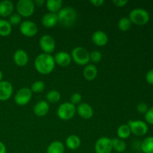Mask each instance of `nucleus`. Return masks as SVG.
<instances>
[{
    "instance_id": "obj_1",
    "label": "nucleus",
    "mask_w": 153,
    "mask_h": 153,
    "mask_svg": "<svg viewBox=\"0 0 153 153\" xmlns=\"http://www.w3.org/2000/svg\"><path fill=\"white\" fill-rule=\"evenodd\" d=\"M55 67L54 57L52 55L46 53L40 54L34 61V67L39 73L48 75L52 73Z\"/></svg>"
},
{
    "instance_id": "obj_2",
    "label": "nucleus",
    "mask_w": 153,
    "mask_h": 153,
    "mask_svg": "<svg viewBox=\"0 0 153 153\" xmlns=\"http://www.w3.org/2000/svg\"><path fill=\"white\" fill-rule=\"evenodd\" d=\"M58 23L65 28H71L77 21V11L72 7H64L58 12Z\"/></svg>"
},
{
    "instance_id": "obj_3",
    "label": "nucleus",
    "mask_w": 153,
    "mask_h": 153,
    "mask_svg": "<svg viewBox=\"0 0 153 153\" xmlns=\"http://www.w3.org/2000/svg\"><path fill=\"white\" fill-rule=\"evenodd\" d=\"M128 19L131 23L137 25H146L149 20V13L143 8H134L130 11Z\"/></svg>"
},
{
    "instance_id": "obj_4",
    "label": "nucleus",
    "mask_w": 153,
    "mask_h": 153,
    "mask_svg": "<svg viewBox=\"0 0 153 153\" xmlns=\"http://www.w3.org/2000/svg\"><path fill=\"white\" fill-rule=\"evenodd\" d=\"M72 60L79 65L86 66L90 61V53L85 48L77 46L74 48L71 53Z\"/></svg>"
},
{
    "instance_id": "obj_5",
    "label": "nucleus",
    "mask_w": 153,
    "mask_h": 153,
    "mask_svg": "<svg viewBox=\"0 0 153 153\" xmlns=\"http://www.w3.org/2000/svg\"><path fill=\"white\" fill-rule=\"evenodd\" d=\"M16 9L22 17H28L34 13L35 6L32 0H19L16 2Z\"/></svg>"
},
{
    "instance_id": "obj_6",
    "label": "nucleus",
    "mask_w": 153,
    "mask_h": 153,
    "mask_svg": "<svg viewBox=\"0 0 153 153\" xmlns=\"http://www.w3.org/2000/svg\"><path fill=\"white\" fill-rule=\"evenodd\" d=\"M76 108L70 102H64L58 107L57 111L58 117L62 120H69L76 114Z\"/></svg>"
},
{
    "instance_id": "obj_7",
    "label": "nucleus",
    "mask_w": 153,
    "mask_h": 153,
    "mask_svg": "<svg viewBox=\"0 0 153 153\" xmlns=\"http://www.w3.org/2000/svg\"><path fill=\"white\" fill-rule=\"evenodd\" d=\"M32 94L31 89L28 88H22L19 89L14 96V102L18 105H25L31 100Z\"/></svg>"
},
{
    "instance_id": "obj_8",
    "label": "nucleus",
    "mask_w": 153,
    "mask_h": 153,
    "mask_svg": "<svg viewBox=\"0 0 153 153\" xmlns=\"http://www.w3.org/2000/svg\"><path fill=\"white\" fill-rule=\"evenodd\" d=\"M128 126L131 130V133L136 136L145 135L149 130L146 123L142 120H129Z\"/></svg>"
},
{
    "instance_id": "obj_9",
    "label": "nucleus",
    "mask_w": 153,
    "mask_h": 153,
    "mask_svg": "<svg viewBox=\"0 0 153 153\" xmlns=\"http://www.w3.org/2000/svg\"><path fill=\"white\" fill-rule=\"evenodd\" d=\"M19 31L25 37H32L37 34L38 27L33 21L24 20L19 25Z\"/></svg>"
},
{
    "instance_id": "obj_10",
    "label": "nucleus",
    "mask_w": 153,
    "mask_h": 153,
    "mask_svg": "<svg viewBox=\"0 0 153 153\" xmlns=\"http://www.w3.org/2000/svg\"><path fill=\"white\" fill-rule=\"evenodd\" d=\"M39 45H40V49L43 51V53L51 55V53L55 51V39L49 34H44L42 36L39 41Z\"/></svg>"
},
{
    "instance_id": "obj_11",
    "label": "nucleus",
    "mask_w": 153,
    "mask_h": 153,
    "mask_svg": "<svg viewBox=\"0 0 153 153\" xmlns=\"http://www.w3.org/2000/svg\"><path fill=\"white\" fill-rule=\"evenodd\" d=\"M96 153H111L112 148L111 139L107 137H102L97 140L94 146Z\"/></svg>"
},
{
    "instance_id": "obj_12",
    "label": "nucleus",
    "mask_w": 153,
    "mask_h": 153,
    "mask_svg": "<svg viewBox=\"0 0 153 153\" xmlns=\"http://www.w3.org/2000/svg\"><path fill=\"white\" fill-rule=\"evenodd\" d=\"M13 88L8 81L0 82V101H7L13 94Z\"/></svg>"
},
{
    "instance_id": "obj_13",
    "label": "nucleus",
    "mask_w": 153,
    "mask_h": 153,
    "mask_svg": "<svg viewBox=\"0 0 153 153\" xmlns=\"http://www.w3.org/2000/svg\"><path fill=\"white\" fill-rule=\"evenodd\" d=\"M54 59H55V64H58L60 67H65L70 64L72 61V57L71 55L67 52L61 51L55 54Z\"/></svg>"
},
{
    "instance_id": "obj_14",
    "label": "nucleus",
    "mask_w": 153,
    "mask_h": 153,
    "mask_svg": "<svg viewBox=\"0 0 153 153\" xmlns=\"http://www.w3.org/2000/svg\"><path fill=\"white\" fill-rule=\"evenodd\" d=\"M78 114L85 120H89L94 115V109L88 103L82 102L76 108Z\"/></svg>"
},
{
    "instance_id": "obj_15",
    "label": "nucleus",
    "mask_w": 153,
    "mask_h": 153,
    "mask_svg": "<svg viewBox=\"0 0 153 153\" xmlns=\"http://www.w3.org/2000/svg\"><path fill=\"white\" fill-rule=\"evenodd\" d=\"M93 43L98 46H104L108 42V37L105 31L98 30L93 33L92 37Z\"/></svg>"
},
{
    "instance_id": "obj_16",
    "label": "nucleus",
    "mask_w": 153,
    "mask_h": 153,
    "mask_svg": "<svg viewBox=\"0 0 153 153\" xmlns=\"http://www.w3.org/2000/svg\"><path fill=\"white\" fill-rule=\"evenodd\" d=\"M14 10V4L10 0H2L0 1V16L8 17Z\"/></svg>"
},
{
    "instance_id": "obj_17",
    "label": "nucleus",
    "mask_w": 153,
    "mask_h": 153,
    "mask_svg": "<svg viewBox=\"0 0 153 153\" xmlns=\"http://www.w3.org/2000/svg\"><path fill=\"white\" fill-rule=\"evenodd\" d=\"M13 61L19 67H24L28 62V55L23 49H18L13 54Z\"/></svg>"
},
{
    "instance_id": "obj_18",
    "label": "nucleus",
    "mask_w": 153,
    "mask_h": 153,
    "mask_svg": "<svg viewBox=\"0 0 153 153\" xmlns=\"http://www.w3.org/2000/svg\"><path fill=\"white\" fill-rule=\"evenodd\" d=\"M49 111V105L45 100L39 101L34 105L33 111L37 117H44L48 114Z\"/></svg>"
},
{
    "instance_id": "obj_19",
    "label": "nucleus",
    "mask_w": 153,
    "mask_h": 153,
    "mask_svg": "<svg viewBox=\"0 0 153 153\" xmlns=\"http://www.w3.org/2000/svg\"><path fill=\"white\" fill-rule=\"evenodd\" d=\"M41 22L43 26L46 28L55 27L58 23V13H51V12L46 13V14L43 15Z\"/></svg>"
},
{
    "instance_id": "obj_20",
    "label": "nucleus",
    "mask_w": 153,
    "mask_h": 153,
    "mask_svg": "<svg viewBox=\"0 0 153 153\" xmlns=\"http://www.w3.org/2000/svg\"><path fill=\"white\" fill-rule=\"evenodd\" d=\"M98 70L94 64H87L83 70V76L88 81H93L97 78Z\"/></svg>"
},
{
    "instance_id": "obj_21",
    "label": "nucleus",
    "mask_w": 153,
    "mask_h": 153,
    "mask_svg": "<svg viewBox=\"0 0 153 153\" xmlns=\"http://www.w3.org/2000/svg\"><path fill=\"white\" fill-rule=\"evenodd\" d=\"M65 147L64 143L59 140H55L49 143L46 149V153H64Z\"/></svg>"
},
{
    "instance_id": "obj_22",
    "label": "nucleus",
    "mask_w": 153,
    "mask_h": 153,
    "mask_svg": "<svg viewBox=\"0 0 153 153\" xmlns=\"http://www.w3.org/2000/svg\"><path fill=\"white\" fill-rule=\"evenodd\" d=\"M66 145L68 149L71 150H76L81 146V139L76 134H71L67 137L66 140Z\"/></svg>"
},
{
    "instance_id": "obj_23",
    "label": "nucleus",
    "mask_w": 153,
    "mask_h": 153,
    "mask_svg": "<svg viewBox=\"0 0 153 153\" xmlns=\"http://www.w3.org/2000/svg\"><path fill=\"white\" fill-rule=\"evenodd\" d=\"M63 1L61 0H48L46 1V7L51 13H58L62 8Z\"/></svg>"
},
{
    "instance_id": "obj_24",
    "label": "nucleus",
    "mask_w": 153,
    "mask_h": 153,
    "mask_svg": "<svg viewBox=\"0 0 153 153\" xmlns=\"http://www.w3.org/2000/svg\"><path fill=\"white\" fill-rule=\"evenodd\" d=\"M12 31V26L6 19H0V36L7 37Z\"/></svg>"
},
{
    "instance_id": "obj_25",
    "label": "nucleus",
    "mask_w": 153,
    "mask_h": 153,
    "mask_svg": "<svg viewBox=\"0 0 153 153\" xmlns=\"http://www.w3.org/2000/svg\"><path fill=\"white\" fill-rule=\"evenodd\" d=\"M117 134L118 137L122 140H125V139L129 137L130 134H131V130H130L128 124H122L120 126L117 130Z\"/></svg>"
},
{
    "instance_id": "obj_26",
    "label": "nucleus",
    "mask_w": 153,
    "mask_h": 153,
    "mask_svg": "<svg viewBox=\"0 0 153 153\" xmlns=\"http://www.w3.org/2000/svg\"><path fill=\"white\" fill-rule=\"evenodd\" d=\"M112 148L113 150L117 152H123L126 149V143L123 140L120 138H113L111 139Z\"/></svg>"
},
{
    "instance_id": "obj_27",
    "label": "nucleus",
    "mask_w": 153,
    "mask_h": 153,
    "mask_svg": "<svg viewBox=\"0 0 153 153\" xmlns=\"http://www.w3.org/2000/svg\"><path fill=\"white\" fill-rule=\"evenodd\" d=\"M141 150L143 153H153V137L150 136L142 141Z\"/></svg>"
},
{
    "instance_id": "obj_28",
    "label": "nucleus",
    "mask_w": 153,
    "mask_h": 153,
    "mask_svg": "<svg viewBox=\"0 0 153 153\" xmlns=\"http://www.w3.org/2000/svg\"><path fill=\"white\" fill-rule=\"evenodd\" d=\"M61 94L56 90H52L49 91L46 94V100L47 102L50 103H57L61 100Z\"/></svg>"
},
{
    "instance_id": "obj_29",
    "label": "nucleus",
    "mask_w": 153,
    "mask_h": 153,
    "mask_svg": "<svg viewBox=\"0 0 153 153\" xmlns=\"http://www.w3.org/2000/svg\"><path fill=\"white\" fill-rule=\"evenodd\" d=\"M131 22L130 21V19H128V17H122L120 19V20L118 21V28L120 31H128V30L131 28Z\"/></svg>"
},
{
    "instance_id": "obj_30",
    "label": "nucleus",
    "mask_w": 153,
    "mask_h": 153,
    "mask_svg": "<svg viewBox=\"0 0 153 153\" xmlns=\"http://www.w3.org/2000/svg\"><path fill=\"white\" fill-rule=\"evenodd\" d=\"M45 82L43 81H36L31 85V91L32 93H41L45 90Z\"/></svg>"
},
{
    "instance_id": "obj_31",
    "label": "nucleus",
    "mask_w": 153,
    "mask_h": 153,
    "mask_svg": "<svg viewBox=\"0 0 153 153\" xmlns=\"http://www.w3.org/2000/svg\"><path fill=\"white\" fill-rule=\"evenodd\" d=\"M8 22L11 26L20 25L22 22V16L17 13H13L10 16H8Z\"/></svg>"
},
{
    "instance_id": "obj_32",
    "label": "nucleus",
    "mask_w": 153,
    "mask_h": 153,
    "mask_svg": "<svg viewBox=\"0 0 153 153\" xmlns=\"http://www.w3.org/2000/svg\"><path fill=\"white\" fill-rule=\"evenodd\" d=\"M102 60V54L100 51H93L90 53V61L93 63H99Z\"/></svg>"
},
{
    "instance_id": "obj_33",
    "label": "nucleus",
    "mask_w": 153,
    "mask_h": 153,
    "mask_svg": "<svg viewBox=\"0 0 153 153\" xmlns=\"http://www.w3.org/2000/svg\"><path fill=\"white\" fill-rule=\"evenodd\" d=\"M82 95H81L79 93H74V94L71 96V97H70V102L76 106V105H79L80 103H82Z\"/></svg>"
},
{
    "instance_id": "obj_34",
    "label": "nucleus",
    "mask_w": 153,
    "mask_h": 153,
    "mask_svg": "<svg viewBox=\"0 0 153 153\" xmlns=\"http://www.w3.org/2000/svg\"><path fill=\"white\" fill-rule=\"evenodd\" d=\"M145 120H146V123L153 125V106L148 109L146 113L145 114Z\"/></svg>"
},
{
    "instance_id": "obj_35",
    "label": "nucleus",
    "mask_w": 153,
    "mask_h": 153,
    "mask_svg": "<svg viewBox=\"0 0 153 153\" xmlns=\"http://www.w3.org/2000/svg\"><path fill=\"white\" fill-rule=\"evenodd\" d=\"M148 109V105L144 102H140L137 105V111L140 114H146Z\"/></svg>"
},
{
    "instance_id": "obj_36",
    "label": "nucleus",
    "mask_w": 153,
    "mask_h": 153,
    "mask_svg": "<svg viewBox=\"0 0 153 153\" xmlns=\"http://www.w3.org/2000/svg\"><path fill=\"white\" fill-rule=\"evenodd\" d=\"M112 2L117 7H123L126 5V4H128V0H113Z\"/></svg>"
},
{
    "instance_id": "obj_37",
    "label": "nucleus",
    "mask_w": 153,
    "mask_h": 153,
    "mask_svg": "<svg viewBox=\"0 0 153 153\" xmlns=\"http://www.w3.org/2000/svg\"><path fill=\"white\" fill-rule=\"evenodd\" d=\"M146 80L148 83L153 85V69H151L147 72L146 75Z\"/></svg>"
},
{
    "instance_id": "obj_38",
    "label": "nucleus",
    "mask_w": 153,
    "mask_h": 153,
    "mask_svg": "<svg viewBox=\"0 0 153 153\" xmlns=\"http://www.w3.org/2000/svg\"><path fill=\"white\" fill-rule=\"evenodd\" d=\"M104 0H91V3L96 7H101L104 4Z\"/></svg>"
},
{
    "instance_id": "obj_39",
    "label": "nucleus",
    "mask_w": 153,
    "mask_h": 153,
    "mask_svg": "<svg viewBox=\"0 0 153 153\" xmlns=\"http://www.w3.org/2000/svg\"><path fill=\"white\" fill-rule=\"evenodd\" d=\"M34 6H37V7H42V6L46 4V1L44 0H34Z\"/></svg>"
},
{
    "instance_id": "obj_40",
    "label": "nucleus",
    "mask_w": 153,
    "mask_h": 153,
    "mask_svg": "<svg viewBox=\"0 0 153 153\" xmlns=\"http://www.w3.org/2000/svg\"><path fill=\"white\" fill-rule=\"evenodd\" d=\"M7 152V149H6V146L4 143L1 141H0V153H6Z\"/></svg>"
},
{
    "instance_id": "obj_41",
    "label": "nucleus",
    "mask_w": 153,
    "mask_h": 153,
    "mask_svg": "<svg viewBox=\"0 0 153 153\" xmlns=\"http://www.w3.org/2000/svg\"><path fill=\"white\" fill-rule=\"evenodd\" d=\"M2 79H3V73H2V72L0 70V82H1V81H2Z\"/></svg>"
}]
</instances>
